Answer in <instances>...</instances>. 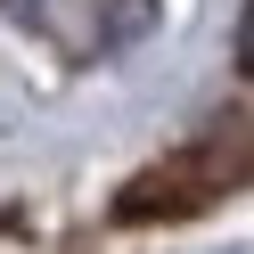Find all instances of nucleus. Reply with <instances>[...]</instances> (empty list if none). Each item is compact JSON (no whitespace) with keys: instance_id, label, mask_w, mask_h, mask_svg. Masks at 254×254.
Returning <instances> with one entry per match:
<instances>
[{"instance_id":"f257e3e1","label":"nucleus","mask_w":254,"mask_h":254,"mask_svg":"<svg viewBox=\"0 0 254 254\" xmlns=\"http://www.w3.org/2000/svg\"><path fill=\"white\" fill-rule=\"evenodd\" d=\"M246 58H254V17H246Z\"/></svg>"}]
</instances>
